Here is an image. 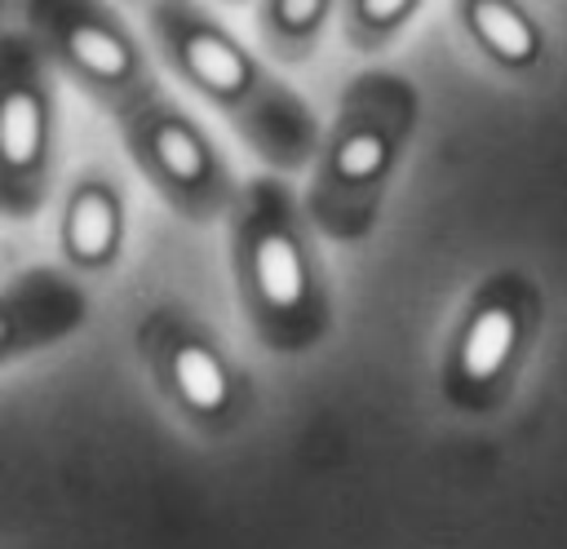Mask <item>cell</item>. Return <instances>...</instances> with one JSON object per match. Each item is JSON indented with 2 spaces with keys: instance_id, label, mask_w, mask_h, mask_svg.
<instances>
[{
  "instance_id": "obj_1",
  "label": "cell",
  "mask_w": 567,
  "mask_h": 549,
  "mask_svg": "<svg viewBox=\"0 0 567 549\" xmlns=\"http://www.w3.org/2000/svg\"><path fill=\"white\" fill-rule=\"evenodd\" d=\"M235 301L252 336L284 359H301L332 336V279L306 199L279 173H252L226 217Z\"/></svg>"
},
{
  "instance_id": "obj_2",
  "label": "cell",
  "mask_w": 567,
  "mask_h": 549,
  "mask_svg": "<svg viewBox=\"0 0 567 549\" xmlns=\"http://www.w3.org/2000/svg\"><path fill=\"white\" fill-rule=\"evenodd\" d=\"M146 31L168 75L199 93L266 164V173H310L323 142L319 115L221 18L204 4L159 0L146 4Z\"/></svg>"
},
{
  "instance_id": "obj_3",
  "label": "cell",
  "mask_w": 567,
  "mask_h": 549,
  "mask_svg": "<svg viewBox=\"0 0 567 549\" xmlns=\"http://www.w3.org/2000/svg\"><path fill=\"white\" fill-rule=\"evenodd\" d=\"M421 128V89L390 66L350 75L306 173L310 226L332 244H363L399 182Z\"/></svg>"
},
{
  "instance_id": "obj_4",
  "label": "cell",
  "mask_w": 567,
  "mask_h": 549,
  "mask_svg": "<svg viewBox=\"0 0 567 549\" xmlns=\"http://www.w3.org/2000/svg\"><path fill=\"white\" fill-rule=\"evenodd\" d=\"M545 336V288L523 266L487 270L461 301L443 354L439 398L447 412L487 421L509 407Z\"/></svg>"
},
{
  "instance_id": "obj_5",
  "label": "cell",
  "mask_w": 567,
  "mask_h": 549,
  "mask_svg": "<svg viewBox=\"0 0 567 549\" xmlns=\"http://www.w3.org/2000/svg\"><path fill=\"white\" fill-rule=\"evenodd\" d=\"M133 350L168 403V412L199 438H235L257 412V385L213 323L177 301L151 305L133 323Z\"/></svg>"
},
{
  "instance_id": "obj_6",
  "label": "cell",
  "mask_w": 567,
  "mask_h": 549,
  "mask_svg": "<svg viewBox=\"0 0 567 549\" xmlns=\"http://www.w3.org/2000/svg\"><path fill=\"white\" fill-rule=\"evenodd\" d=\"M120 142L142 182L190 226L226 221L239 199V177L217 137L159 84L115 115Z\"/></svg>"
},
{
  "instance_id": "obj_7",
  "label": "cell",
  "mask_w": 567,
  "mask_h": 549,
  "mask_svg": "<svg viewBox=\"0 0 567 549\" xmlns=\"http://www.w3.org/2000/svg\"><path fill=\"white\" fill-rule=\"evenodd\" d=\"M58 71L27 27L0 35V213L31 221L58 182Z\"/></svg>"
},
{
  "instance_id": "obj_8",
  "label": "cell",
  "mask_w": 567,
  "mask_h": 549,
  "mask_svg": "<svg viewBox=\"0 0 567 549\" xmlns=\"http://www.w3.org/2000/svg\"><path fill=\"white\" fill-rule=\"evenodd\" d=\"M22 27L35 35L58 80H71L111 120L164 80L151 66L146 44L124 22L120 9L97 0H31L22 4Z\"/></svg>"
},
{
  "instance_id": "obj_9",
  "label": "cell",
  "mask_w": 567,
  "mask_h": 549,
  "mask_svg": "<svg viewBox=\"0 0 567 549\" xmlns=\"http://www.w3.org/2000/svg\"><path fill=\"white\" fill-rule=\"evenodd\" d=\"M89 292L66 266H27L0 292V367L44 354L89 323Z\"/></svg>"
},
{
  "instance_id": "obj_10",
  "label": "cell",
  "mask_w": 567,
  "mask_h": 549,
  "mask_svg": "<svg viewBox=\"0 0 567 549\" xmlns=\"http://www.w3.org/2000/svg\"><path fill=\"white\" fill-rule=\"evenodd\" d=\"M128 248V190L111 168L71 177L58 213V257L71 274H111Z\"/></svg>"
},
{
  "instance_id": "obj_11",
  "label": "cell",
  "mask_w": 567,
  "mask_h": 549,
  "mask_svg": "<svg viewBox=\"0 0 567 549\" xmlns=\"http://www.w3.org/2000/svg\"><path fill=\"white\" fill-rule=\"evenodd\" d=\"M456 31L470 40V49L509 80H532L545 66L549 35L545 22L518 4V0H461L452 4Z\"/></svg>"
},
{
  "instance_id": "obj_12",
  "label": "cell",
  "mask_w": 567,
  "mask_h": 549,
  "mask_svg": "<svg viewBox=\"0 0 567 549\" xmlns=\"http://www.w3.org/2000/svg\"><path fill=\"white\" fill-rule=\"evenodd\" d=\"M332 13H341L332 0H266L257 4V35L275 62L301 66L319 53Z\"/></svg>"
},
{
  "instance_id": "obj_13",
  "label": "cell",
  "mask_w": 567,
  "mask_h": 549,
  "mask_svg": "<svg viewBox=\"0 0 567 549\" xmlns=\"http://www.w3.org/2000/svg\"><path fill=\"white\" fill-rule=\"evenodd\" d=\"M421 13V0H346L341 4V40L350 53L390 49Z\"/></svg>"
}]
</instances>
